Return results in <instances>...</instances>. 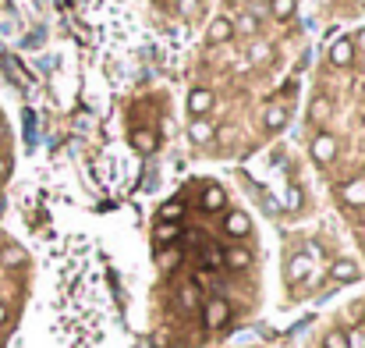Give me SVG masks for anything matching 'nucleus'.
<instances>
[{
	"label": "nucleus",
	"instance_id": "7",
	"mask_svg": "<svg viewBox=\"0 0 365 348\" xmlns=\"http://www.w3.org/2000/svg\"><path fill=\"white\" fill-rule=\"evenodd\" d=\"M132 146H135L139 153H153V150L160 146V139H156L153 128H139V132H132Z\"/></svg>",
	"mask_w": 365,
	"mask_h": 348
},
{
	"label": "nucleus",
	"instance_id": "1",
	"mask_svg": "<svg viewBox=\"0 0 365 348\" xmlns=\"http://www.w3.org/2000/svg\"><path fill=\"white\" fill-rule=\"evenodd\" d=\"M333 157H337V139L330 132H319L312 139V160L315 164H333Z\"/></svg>",
	"mask_w": 365,
	"mask_h": 348
},
{
	"label": "nucleus",
	"instance_id": "28",
	"mask_svg": "<svg viewBox=\"0 0 365 348\" xmlns=\"http://www.w3.org/2000/svg\"><path fill=\"white\" fill-rule=\"evenodd\" d=\"M4 320H8V309H4V305H0V327H4Z\"/></svg>",
	"mask_w": 365,
	"mask_h": 348
},
{
	"label": "nucleus",
	"instance_id": "11",
	"mask_svg": "<svg viewBox=\"0 0 365 348\" xmlns=\"http://www.w3.org/2000/svg\"><path fill=\"white\" fill-rule=\"evenodd\" d=\"M224 228H227L231 238H245V235H248V217H245V213H227V224H224Z\"/></svg>",
	"mask_w": 365,
	"mask_h": 348
},
{
	"label": "nucleus",
	"instance_id": "4",
	"mask_svg": "<svg viewBox=\"0 0 365 348\" xmlns=\"http://www.w3.org/2000/svg\"><path fill=\"white\" fill-rule=\"evenodd\" d=\"M354 61V47H351V40L344 36V40H337L333 47H330V64H337V68H347Z\"/></svg>",
	"mask_w": 365,
	"mask_h": 348
},
{
	"label": "nucleus",
	"instance_id": "24",
	"mask_svg": "<svg viewBox=\"0 0 365 348\" xmlns=\"http://www.w3.org/2000/svg\"><path fill=\"white\" fill-rule=\"evenodd\" d=\"M174 235H178V228H174V224H163V228L156 231V238H160V242H170Z\"/></svg>",
	"mask_w": 365,
	"mask_h": 348
},
{
	"label": "nucleus",
	"instance_id": "25",
	"mask_svg": "<svg viewBox=\"0 0 365 348\" xmlns=\"http://www.w3.org/2000/svg\"><path fill=\"white\" fill-rule=\"evenodd\" d=\"M4 263H22V249H8V252H4Z\"/></svg>",
	"mask_w": 365,
	"mask_h": 348
},
{
	"label": "nucleus",
	"instance_id": "9",
	"mask_svg": "<svg viewBox=\"0 0 365 348\" xmlns=\"http://www.w3.org/2000/svg\"><path fill=\"white\" fill-rule=\"evenodd\" d=\"M188 135H192V142H199V146H206V142L213 139V125H209L206 118H195V121L188 125Z\"/></svg>",
	"mask_w": 365,
	"mask_h": 348
},
{
	"label": "nucleus",
	"instance_id": "22",
	"mask_svg": "<svg viewBox=\"0 0 365 348\" xmlns=\"http://www.w3.org/2000/svg\"><path fill=\"white\" fill-rule=\"evenodd\" d=\"M160 217H163V220H178V217H181V206H178V203H167V206L160 210Z\"/></svg>",
	"mask_w": 365,
	"mask_h": 348
},
{
	"label": "nucleus",
	"instance_id": "13",
	"mask_svg": "<svg viewBox=\"0 0 365 348\" xmlns=\"http://www.w3.org/2000/svg\"><path fill=\"white\" fill-rule=\"evenodd\" d=\"M308 274V256H291L287 259V281L294 284L298 277H305Z\"/></svg>",
	"mask_w": 365,
	"mask_h": 348
},
{
	"label": "nucleus",
	"instance_id": "8",
	"mask_svg": "<svg viewBox=\"0 0 365 348\" xmlns=\"http://www.w3.org/2000/svg\"><path fill=\"white\" fill-rule=\"evenodd\" d=\"M231 36H234V22L231 18H216L209 26V43H227Z\"/></svg>",
	"mask_w": 365,
	"mask_h": 348
},
{
	"label": "nucleus",
	"instance_id": "14",
	"mask_svg": "<svg viewBox=\"0 0 365 348\" xmlns=\"http://www.w3.org/2000/svg\"><path fill=\"white\" fill-rule=\"evenodd\" d=\"M224 199H227V196H224V189H220V185H213V189H206L202 206H206V210H220V206H224Z\"/></svg>",
	"mask_w": 365,
	"mask_h": 348
},
{
	"label": "nucleus",
	"instance_id": "18",
	"mask_svg": "<svg viewBox=\"0 0 365 348\" xmlns=\"http://www.w3.org/2000/svg\"><path fill=\"white\" fill-rule=\"evenodd\" d=\"M202 11V0H178V15L181 18H195Z\"/></svg>",
	"mask_w": 365,
	"mask_h": 348
},
{
	"label": "nucleus",
	"instance_id": "21",
	"mask_svg": "<svg viewBox=\"0 0 365 348\" xmlns=\"http://www.w3.org/2000/svg\"><path fill=\"white\" fill-rule=\"evenodd\" d=\"M252 61H255V64H266V61H273V50H270L266 43H255V47H252Z\"/></svg>",
	"mask_w": 365,
	"mask_h": 348
},
{
	"label": "nucleus",
	"instance_id": "27",
	"mask_svg": "<svg viewBox=\"0 0 365 348\" xmlns=\"http://www.w3.org/2000/svg\"><path fill=\"white\" fill-rule=\"evenodd\" d=\"M8 171H11V164H8V157H0V178H4Z\"/></svg>",
	"mask_w": 365,
	"mask_h": 348
},
{
	"label": "nucleus",
	"instance_id": "29",
	"mask_svg": "<svg viewBox=\"0 0 365 348\" xmlns=\"http://www.w3.org/2000/svg\"><path fill=\"white\" fill-rule=\"evenodd\" d=\"M358 4H365V0H358Z\"/></svg>",
	"mask_w": 365,
	"mask_h": 348
},
{
	"label": "nucleus",
	"instance_id": "2",
	"mask_svg": "<svg viewBox=\"0 0 365 348\" xmlns=\"http://www.w3.org/2000/svg\"><path fill=\"white\" fill-rule=\"evenodd\" d=\"M213 103H216L213 89H192V93H188V114H192V118L209 114V111H213Z\"/></svg>",
	"mask_w": 365,
	"mask_h": 348
},
{
	"label": "nucleus",
	"instance_id": "16",
	"mask_svg": "<svg viewBox=\"0 0 365 348\" xmlns=\"http://www.w3.org/2000/svg\"><path fill=\"white\" fill-rule=\"evenodd\" d=\"M178 302H181V309H188V313H192V309L199 305V291H195L192 284H185V288L178 291Z\"/></svg>",
	"mask_w": 365,
	"mask_h": 348
},
{
	"label": "nucleus",
	"instance_id": "17",
	"mask_svg": "<svg viewBox=\"0 0 365 348\" xmlns=\"http://www.w3.org/2000/svg\"><path fill=\"white\" fill-rule=\"evenodd\" d=\"M323 348H347V330H326Z\"/></svg>",
	"mask_w": 365,
	"mask_h": 348
},
{
	"label": "nucleus",
	"instance_id": "26",
	"mask_svg": "<svg viewBox=\"0 0 365 348\" xmlns=\"http://www.w3.org/2000/svg\"><path fill=\"white\" fill-rule=\"evenodd\" d=\"M351 47H358V50H361V54H365V29H361V33H358V40H351Z\"/></svg>",
	"mask_w": 365,
	"mask_h": 348
},
{
	"label": "nucleus",
	"instance_id": "6",
	"mask_svg": "<svg viewBox=\"0 0 365 348\" xmlns=\"http://www.w3.org/2000/svg\"><path fill=\"white\" fill-rule=\"evenodd\" d=\"M330 277L340 281V284H351V281H358V263H354V259H337V263L330 266Z\"/></svg>",
	"mask_w": 365,
	"mask_h": 348
},
{
	"label": "nucleus",
	"instance_id": "23",
	"mask_svg": "<svg viewBox=\"0 0 365 348\" xmlns=\"http://www.w3.org/2000/svg\"><path fill=\"white\" fill-rule=\"evenodd\" d=\"M347 348H365V330H354V334H347Z\"/></svg>",
	"mask_w": 365,
	"mask_h": 348
},
{
	"label": "nucleus",
	"instance_id": "3",
	"mask_svg": "<svg viewBox=\"0 0 365 348\" xmlns=\"http://www.w3.org/2000/svg\"><path fill=\"white\" fill-rule=\"evenodd\" d=\"M202 316H206V327H224L231 320V305L224 298H209L206 309H202Z\"/></svg>",
	"mask_w": 365,
	"mask_h": 348
},
{
	"label": "nucleus",
	"instance_id": "20",
	"mask_svg": "<svg viewBox=\"0 0 365 348\" xmlns=\"http://www.w3.org/2000/svg\"><path fill=\"white\" fill-rule=\"evenodd\" d=\"M308 118H312L315 125H323V121L330 118V100H315V103H312V111H308Z\"/></svg>",
	"mask_w": 365,
	"mask_h": 348
},
{
	"label": "nucleus",
	"instance_id": "5",
	"mask_svg": "<svg viewBox=\"0 0 365 348\" xmlns=\"http://www.w3.org/2000/svg\"><path fill=\"white\" fill-rule=\"evenodd\" d=\"M340 196H344L347 206H365V178H351V181H344Z\"/></svg>",
	"mask_w": 365,
	"mask_h": 348
},
{
	"label": "nucleus",
	"instance_id": "12",
	"mask_svg": "<svg viewBox=\"0 0 365 348\" xmlns=\"http://www.w3.org/2000/svg\"><path fill=\"white\" fill-rule=\"evenodd\" d=\"M294 8H298V0H270V15L277 22H287L294 15Z\"/></svg>",
	"mask_w": 365,
	"mask_h": 348
},
{
	"label": "nucleus",
	"instance_id": "10",
	"mask_svg": "<svg viewBox=\"0 0 365 348\" xmlns=\"http://www.w3.org/2000/svg\"><path fill=\"white\" fill-rule=\"evenodd\" d=\"M262 125H266L270 132H280V128L287 125V111H284V107H266V114H262Z\"/></svg>",
	"mask_w": 365,
	"mask_h": 348
},
{
	"label": "nucleus",
	"instance_id": "15",
	"mask_svg": "<svg viewBox=\"0 0 365 348\" xmlns=\"http://www.w3.org/2000/svg\"><path fill=\"white\" fill-rule=\"evenodd\" d=\"M248 263H252L248 249H231V252H227V266H231V270H245Z\"/></svg>",
	"mask_w": 365,
	"mask_h": 348
},
{
	"label": "nucleus",
	"instance_id": "19",
	"mask_svg": "<svg viewBox=\"0 0 365 348\" xmlns=\"http://www.w3.org/2000/svg\"><path fill=\"white\" fill-rule=\"evenodd\" d=\"M234 29H238V33H245V36H255V33H259V18H255V15H241Z\"/></svg>",
	"mask_w": 365,
	"mask_h": 348
}]
</instances>
